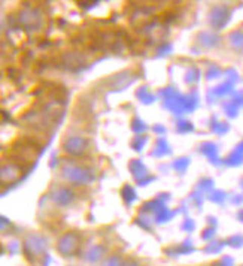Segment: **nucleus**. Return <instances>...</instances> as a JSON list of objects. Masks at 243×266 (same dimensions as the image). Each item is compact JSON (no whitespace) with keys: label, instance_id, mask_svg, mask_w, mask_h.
I'll return each mask as SVG.
<instances>
[{"label":"nucleus","instance_id":"nucleus-2","mask_svg":"<svg viewBox=\"0 0 243 266\" xmlns=\"http://www.w3.org/2000/svg\"><path fill=\"white\" fill-rule=\"evenodd\" d=\"M88 256H90L88 259H90L91 262H96V260H99V259H100V256H102V250H100V248H94V250H91V251H90V254H88Z\"/></svg>","mask_w":243,"mask_h":266},{"label":"nucleus","instance_id":"nucleus-4","mask_svg":"<svg viewBox=\"0 0 243 266\" xmlns=\"http://www.w3.org/2000/svg\"><path fill=\"white\" fill-rule=\"evenodd\" d=\"M126 266H139V265H136V263H129V265H126Z\"/></svg>","mask_w":243,"mask_h":266},{"label":"nucleus","instance_id":"nucleus-3","mask_svg":"<svg viewBox=\"0 0 243 266\" xmlns=\"http://www.w3.org/2000/svg\"><path fill=\"white\" fill-rule=\"evenodd\" d=\"M106 266H118V262H116L115 259H112V260H109L108 265H106Z\"/></svg>","mask_w":243,"mask_h":266},{"label":"nucleus","instance_id":"nucleus-1","mask_svg":"<svg viewBox=\"0 0 243 266\" xmlns=\"http://www.w3.org/2000/svg\"><path fill=\"white\" fill-rule=\"evenodd\" d=\"M76 244H78V241H76L75 237H64L63 240L60 241V244H58V250H60L61 254L70 256L76 250Z\"/></svg>","mask_w":243,"mask_h":266}]
</instances>
